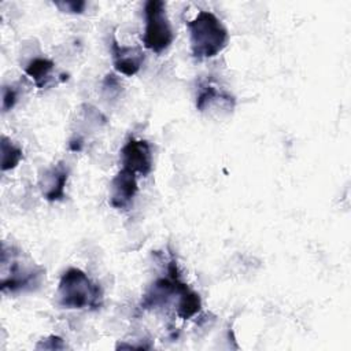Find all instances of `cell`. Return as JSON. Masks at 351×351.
<instances>
[{
    "label": "cell",
    "instance_id": "obj_14",
    "mask_svg": "<svg viewBox=\"0 0 351 351\" xmlns=\"http://www.w3.org/2000/svg\"><path fill=\"white\" fill-rule=\"evenodd\" d=\"M64 343L60 337L58 336H49L48 339H43L37 346L36 348H48V350H60V348H64Z\"/></svg>",
    "mask_w": 351,
    "mask_h": 351
},
{
    "label": "cell",
    "instance_id": "obj_5",
    "mask_svg": "<svg viewBox=\"0 0 351 351\" xmlns=\"http://www.w3.org/2000/svg\"><path fill=\"white\" fill-rule=\"evenodd\" d=\"M122 169L130 170L134 174L148 176L152 170V155L149 144L145 140L129 138L121 149Z\"/></svg>",
    "mask_w": 351,
    "mask_h": 351
},
{
    "label": "cell",
    "instance_id": "obj_2",
    "mask_svg": "<svg viewBox=\"0 0 351 351\" xmlns=\"http://www.w3.org/2000/svg\"><path fill=\"white\" fill-rule=\"evenodd\" d=\"M191 51L196 59L217 56L228 43V30L210 11H199L188 22Z\"/></svg>",
    "mask_w": 351,
    "mask_h": 351
},
{
    "label": "cell",
    "instance_id": "obj_1",
    "mask_svg": "<svg viewBox=\"0 0 351 351\" xmlns=\"http://www.w3.org/2000/svg\"><path fill=\"white\" fill-rule=\"evenodd\" d=\"M58 303L64 308H99L103 302V291L95 284L85 271L71 267L60 277L58 291Z\"/></svg>",
    "mask_w": 351,
    "mask_h": 351
},
{
    "label": "cell",
    "instance_id": "obj_8",
    "mask_svg": "<svg viewBox=\"0 0 351 351\" xmlns=\"http://www.w3.org/2000/svg\"><path fill=\"white\" fill-rule=\"evenodd\" d=\"M111 52L115 70L126 77L134 75L140 70L144 60V53L138 48L121 45L117 43V40L112 41Z\"/></svg>",
    "mask_w": 351,
    "mask_h": 351
},
{
    "label": "cell",
    "instance_id": "obj_11",
    "mask_svg": "<svg viewBox=\"0 0 351 351\" xmlns=\"http://www.w3.org/2000/svg\"><path fill=\"white\" fill-rule=\"evenodd\" d=\"M215 101H226L229 104L230 103L233 104V97L225 92L218 90L211 84L202 85L200 90L197 93V99H196V108L200 111H204L207 107H210V104H213Z\"/></svg>",
    "mask_w": 351,
    "mask_h": 351
},
{
    "label": "cell",
    "instance_id": "obj_6",
    "mask_svg": "<svg viewBox=\"0 0 351 351\" xmlns=\"http://www.w3.org/2000/svg\"><path fill=\"white\" fill-rule=\"evenodd\" d=\"M137 178L130 170L121 169L110 185V204L114 208H126L137 193Z\"/></svg>",
    "mask_w": 351,
    "mask_h": 351
},
{
    "label": "cell",
    "instance_id": "obj_10",
    "mask_svg": "<svg viewBox=\"0 0 351 351\" xmlns=\"http://www.w3.org/2000/svg\"><path fill=\"white\" fill-rule=\"evenodd\" d=\"M202 308V300L199 293L186 288L178 295V304H177V314L182 319H189L196 315Z\"/></svg>",
    "mask_w": 351,
    "mask_h": 351
},
{
    "label": "cell",
    "instance_id": "obj_15",
    "mask_svg": "<svg viewBox=\"0 0 351 351\" xmlns=\"http://www.w3.org/2000/svg\"><path fill=\"white\" fill-rule=\"evenodd\" d=\"M62 11H67V12H74V14H80V12H82L84 11V8H85V5H86V3L85 1H62V3H59V1H56L55 3Z\"/></svg>",
    "mask_w": 351,
    "mask_h": 351
},
{
    "label": "cell",
    "instance_id": "obj_12",
    "mask_svg": "<svg viewBox=\"0 0 351 351\" xmlns=\"http://www.w3.org/2000/svg\"><path fill=\"white\" fill-rule=\"evenodd\" d=\"M0 151H1V170L8 171L15 169L19 162L22 160V149L16 147L8 137L3 136L0 143Z\"/></svg>",
    "mask_w": 351,
    "mask_h": 351
},
{
    "label": "cell",
    "instance_id": "obj_16",
    "mask_svg": "<svg viewBox=\"0 0 351 351\" xmlns=\"http://www.w3.org/2000/svg\"><path fill=\"white\" fill-rule=\"evenodd\" d=\"M70 149H71V151H80V149H81V140L71 141V143H70Z\"/></svg>",
    "mask_w": 351,
    "mask_h": 351
},
{
    "label": "cell",
    "instance_id": "obj_7",
    "mask_svg": "<svg viewBox=\"0 0 351 351\" xmlns=\"http://www.w3.org/2000/svg\"><path fill=\"white\" fill-rule=\"evenodd\" d=\"M69 178V167L59 162L43 174L40 181L44 197L48 202H58L64 197V186Z\"/></svg>",
    "mask_w": 351,
    "mask_h": 351
},
{
    "label": "cell",
    "instance_id": "obj_4",
    "mask_svg": "<svg viewBox=\"0 0 351 351\" xmlns=\"http://www.w3.org/2000/svg\"><path fill=\"white\" fill-rule=\"evenodd\" d=\"M144 12V47L155 53H160L167 49L174 40V33L166 14V4L160 0H149L145 3Z\"/></svg>",
    "mask_w": 351,
    "mask_h": 351
},
{
    "label": "cell",
    "instance_id": "obj_13",
    "mask_svg": "<svg viewBox=\"0 0 351 351\" xmlns=\"http://www.w3.org/2000/svg\"><path fill=\"white\" fill-rule=\"evenodd\" d=\"M16 103V90L12 86L3 88V111H10Z\"/></svg>",
    "mask_w": 351,
    "mask_h": 351
},
{
    "label": "cell",
    "instance_id": "obj_9",
    "mask_svg": "<svg viewBox=\"0 0 351 351\" xmlns=\"http://www.w3.org/2000/svg\"><path fill=\"white\" fill-rule=\"evenodd\" d=\"M53 62L45 58H34L25 67L26 75H29L38 88H44L53 69Z\"/></svg>",
    "mask_w": 351,
    "mask_h": 351
},
{
    "label": "cell",
    "instance_id": "obj_3",
    "mask_svg": "<svg viewBox=\"0 0 351 351\" xmlns=\"http://www.w3.org/2000/svg\"><path fill=\"white\" fill-rule=\"evenodd\" d=\"M12 251V248H10ZM44 276V269L37 266L34 262H26L22 259L19 251L10 254L8 259L1 256V291L3 292H18L32 289L40 284Z\"/></svg>",
    "mask_w": 351,
    "mask_h": 351
}]
</instances>
